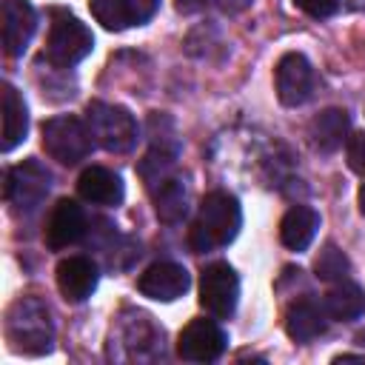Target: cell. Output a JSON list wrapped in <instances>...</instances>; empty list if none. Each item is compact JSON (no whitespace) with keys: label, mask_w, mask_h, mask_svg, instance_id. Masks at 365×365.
I'll return each mask as SVG.
<instances>
[{"label":"cell","mask_w":365,"mask_h":365,"mask_svg":"<svg viewBox=\"0 0 365 365\" xmlns=\"http://www.w3.org/2000/svg\"><path fill=\"white\" fill-rule=\"evenodd\" d=\"M208 3H211V0H177V9L188 14V11H197V9L208 6Z\"/></svg>","instance_id":"cell-26"},{"label":"cell","mask_w":365,"mask_h":365,"mask_svg":"<svg viewBox=\"0 0 365 365\" xmlns=\"http://www.w3.org/2000/svg\"><path fill=\"white\" fill-rule=\"evenodd\" d=\"M125 6H128V17H131V23L140 26V23H145V20L154 17L160 0H125Z\"/></svg>","instance_id":"cell-24"},{"label":"cell","mask_w":365,"mask_h":365,"mask_svg":"<svg viewBox=\"0 0 365 365\" xmlns=\"http://www.w3.org/2000/svg\"><path fill=\"white\" fill-rule=\"evenodd\" d=\"M277 97L282 106H302L314 88V68L299 51H288L277 63Z\"/></svg>","instance_id":"cell-9"},{"label":"cell","mask_w":365,"mask_h":365,"mask_svg":"<svg viewBox=\"0 0 365 365\" xmlns=\"http://www.w3.org/2000/svg\"><path fill=\"white\" fill-rule=\"evenodd\" d=\"M48 188H51V174L37 160H26V163H20V165H14L9 171V180H6V202L17 214H31L46 200Z\"/></svg>","instance_id":"cell-6"},{"label":"cell","mask_w":365,"mask_h":365,"mask_svg":"<svg viewBox=\"0 0 365 365\" xmlns=\"http://www.w3.org/2000/svg\"><path fill=\"white\" fill-rule=\"evenodd\" d=\"M242 225V211L237 197L225 191H211L200 202V214L188 231V242L197 254L214 251L220 245H228Z\"/></svg>","instance_id":"cell-1"},{"label":"cell","mask_w":365,"mask_h":365,"mask_svg":"<svg viewBox=\"0 0 365 365\" xmlns=\"http://www.w3.org/2000/svg\"><path fill=\"white\" fill-rule=\"evenodd\" d=\"M297 9H302L311 17H331L339 6V0H294Z\"/></svg>","instance_id":"cell-25"},{"label":"cell","mask_w":365,"mask_h":365,"mask_svg":"<svg viewBox=\"0 0 365 365\" xmlns=\"http://www.w3.org/2000/svg\"><path fill=\"white\" fill-rule=\"evenodd\" d=\"M325 311L331 319H339V322H354L365 314V294L359 285L354 282H342L334 285L328 294H325Z\"/></svg>","instance_id":"cell-19"},{"label":"cell","mask_w":365,"mask_h":365,"mask_svg":"<svg viewBox=\"0 0 365 365\" xmlns=\"http://www.w3.org/2000/svg\"><path fill=\"white\" fill-rule=\"evenodd\" d=\"M359 211H362V214H365V185H362V188H359Z\"/></svg>","instance_id":"cell-29"},{"label":"cell","mask_w":365,"mask_h":365,"mask_svg":"<svg viewBox=\"0 0 365 365\" xmlns=\"http://www.w3.org/2000/svg\"><path fill=\"white\" fill-rule=\"evenodd\" d=\"M97 279H100L97 265L88 257H66L57 265V288L68 302L88 299L97 288Z\"/></svg>","instance_id":"cell-13"},{"label":"cell","mask_w":365,"mask_h":365,"mask_svg":"<svg viewBox=\"0 0 365 365\" xmlns=\"http://www.w3.org/2000/svg\"><path fill=\"white\" fill-rule=\"evenodd\" d=\"M348 165L356 174H365V131H359L348 140Z\"/></svg>","instance_id":"cell-23"},{"label":"cell","mask_w":365,"mask_h":365,"mask_svg":"<svg viewBox=\"0 0 365 365\" xmlns=\"http://www.w3.org/2000/svg\"><path fill=\"white\" fill-rule=\"evenodd\" d=\"M37 29V14L26 0H6L3 3V48L9 57H20Z\"/></svg>","instance_id":"cell-12"},{"label":"cell","mask_w":365,"mask_h":365,"mask_svg":"<svg viewBox=\"0 0 365 365\" xmlns=\"http://www.w3.org/2000/svg\"><path fill=\"white\" fill-rule=\"evenodd\" d=\"M314 271H317L319 279L336 282V279H345V274H348V259H345V254H342L336 245L328 242V245L319 251V257H317V262H314Z\"/></svg>","instance_id":"cell-22"},{"label":"cell","mask_w":365,"mask_h":365,"mask_svg":"<svg viewBox=\"0 0 365 365\" xmlns=\"http://www.w3.org/2000/svg\"><path fill=\"white\" fill-rule=\"evenodd\" d=\"M77 191L86 202H94V205H117L123 200V180L103 168V165H88L80 180H77Z\"/></svg>","instance_id":"cell-15"},{"label":"cell","mask_w":365,"mask_h":365,"mask_svg":"<svg viewBox=\"0 0 365 365\" xmlns=\"http://www.w3.org/2000/svg\"><path fill=\"white\" fill-rule=\"evenodd\" d=\"M154 211L163 222H180L185 217V185L177 177H163L151 185Z\"/></svg>","instance_id":"cell-20"},{"label":"cell","mask_w":365,"mask_h":365,"mask_svg":"<svg viewBox=\"0 0 365 365\" xmlns=\"http://www.w3.org/2000/svg\"><path fill=\"white\" fill-rule=\"evenodd\" d=\"M188 285H191V277L180 262H154L137 279L140 294L148 299H157V302H171V299L182 297L188 291Z\"/></svg>","instance_id":"cell-10"},{"label":"cell","mask_w":365,"mask_h":365,"mask_svg":"<svg viewBox=\"0 0 365 365\" xmlns=\"http://www.w3.org/2000/svg\"><path fill=\"white\" fill-rule=\"evenodd\" d=\"M86 123L94 134V143H100L106 151L123 154L137 143V120L128 108L111 106V103H88Z\"/></svg>","instance_id":"cell-5"},{"label":"cell","mask_w":365,"mask_h":365,"mask_svg":"<svg viewBox=\"0 0 365 365\" xmlns=\"http://www.w3.org/2000/svg\"><path fill=\"white\" fill-rule=\"evenodd\" d=\"M240 299V279L228 262H211L200 277V302L214 317H231Z\"/></svg>","instance_id":"cell-7"},{"label":"cell","mask_w":365,"mask_h":365,"mask_svg":"<svg viewBox=\"0 0 365 365\" xmlns=\"http://www.w3.org/2000/svg\"><path fill=\"white\" fill-rule=\"evenodd\" d=\"M83 234H86V211H83V205H77L68 197L57 200V205L51 208L48 222H46V245L51 251H60V248L74 245Z\"/></svg>","instance_id":"cell-11"},{"label":"cell","mask_w":365,"mask_h":365,"mask_svg":"<svg viewBox=\"0 0 365 365\" xmlns=\"http://www.w3.org/2000/svg\"><path fill=\"white\" fill-rule=\"evenodd\" d=\"M91 48H94V34L88 31L86 23H80L68 11H54L51 14L48 40H46V57H48V63H54L60 68H71Z\"/></svg>","instance_id":"cell-4"},{"label":"cell","mask_w":365,"mask_h":365,"mask_svg":"<svg viewBox=\"0 0 365 365\" xmlns=\"http://www.w3.org/2000/svg\"><path fill=\"white\" fill-rule=\"evenodd\" d=\"M334 362H365V356H359V354H342Z\"/></svg>","instance_id":"cell-28"},{"label":"cell","mask_w":365,"mask_h":365,"mask_svg":"<svg viewBox=\"0 0 365 365\" xmlns=\"http://www.w3.org/2000/svg\"><path fill=\"white\" fill-rule=\"evenodd\" d=\"M351 117L345 108H325L311 120V140L319 151H336L348 137Z\"/></svg>","instance_id":"cell-18"},{"label":"cell","mask_w":365,"mask_h":365,"mask_svg":"<svg viewBox=\"0 0 365 365\" xmlns=\"http://www.w3.org/2000/svg\"><path fill=\"white\" fill-rule=\"evenodd\" d=\"M225 331L214 319H191L177 339V354L185 362H214L225 351Z\"/></svg>","instance_id":"cell-8"},{"label":"cell","mask_w":365,"mask_h":365,"mask_svg":"<svg viewBox=\"0 0 365 365\" xmlns=\"http://www.w3.org/2000/svg\"><path fill=\"white\" fill-rule=\"evenodd\" d=\"M0 97H3V140H0V148L3 151H11L14 145H20L26 140L29 111H26L23 97L17 94V88L11 83H3Z\"/></svg>","instance_id":"cell-16"},{"label":"cell","mask_w":365,"mask_h":365,"mask_svg":"<svg viewBox=\"0 0 365 365\" xmlns=\"http://www.w3.org/2000/svg\"><path fill=\"white\" fill-rule=\"evenodd\" d=\"M91 145H94V134L88 123H83L80 117L63 114L43 123V148L48 157H54L63 165H77L80 160H86L91 154Z\"/></svg>","instance_id":"cell-3"},{"label":"cell","mask_w":365,"mask_h":365,"mask_svg":"<svg viewBox=\"0 0 365 365\" xmlns=\"http://www.w3.org/2000/svg\"><path fill=\"white\" fill-rule=\"evenodd\" d=\"M328 328V311L317 299H297L285 314V334L294 342H311Z\"/></svg>","instance_id":"cell-14"},{"label":"cell","mask_w":365,"mask_h":365,"mask_svg":"<svg viewBox=\"0 0 365 365\" xmlns=\"http://www.w3.org/2000/svg\"><path fill=\"white\" fill-rule=\"evenodd\" d=\"M6 339L20 354H48L54 342V322L46 302H40L37 297H20L17 302H11V308L6 311Z\"/></svg>","instance_id":"cell-2"},{"label":"cell","mask_w":365,"mask_h":365,"mask_svg":"<svg viewBox=\"0 0 365 365\" xmlns=\"http://www.w3.org/2000/svg\"><path fill=\"white\" fill-rule=\"evenodd\" d=\"M251 0H222V9L225 11H237V9H245Z\"/></svg>","instance_id":"cell-27"},{"label":"cell","mask_w":365,"mask_h":365,"mask_svg":"<svg viewBox=\"0 0 365 365\" xmlns=\"http://www.w3.org/2000/svg\"><path fill=\"white\" fill-rule=\"evenodd\" d=\"M317 228H319V214L308 205H294L279 222V240L291 251H305L317 237Z\"/></svg>","instance_id":"cell-17"},{"label":"cell","mask_w":365,"mask_h":365,"mask_svg":"<svg viewBox=\"0 0 365 365\" xmlns=\"http://www.w3.org/2000/svg\"><path fill=\"white\" fill-rule=\"evenodd\" d=\"M88 9H91L94 20L108 31H123L131 26L125 0H88Z\"/></svg>","instance_id":"cell-21"}]
</instances>
